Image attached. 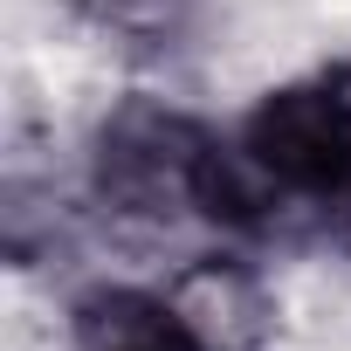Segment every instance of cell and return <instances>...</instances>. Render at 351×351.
<instances>
[{"mask_svg": "<svg viewBox=\"0 0 351 351\" xmlns=\"http://www.w3.org/2000/svg\"><path fill=\"white\" fill-rule=\"evenodd\" d=\"M97 21L131 42H172L186 28V0H97Z\"/></svg>", "mask_w": 351, "mask_h": 351, "instance_id": "obj_5", "label": "cell"}, {"mask_svg": "<svg viewBox=\"0 0 351 351\" xmlns=\"http://www.w3.org/2000/svg\"><path fill=\"white\" fill-rule=\"evenodd\" d=\"M172 303L186 310V324L200 330L207 351H241V344H255V337L269 330V296H262V282H255L248 269H234V262H200V269H186L180 282H172Z\"/></svg>", "mask_w": 351, "mask_h": 351, "instance_id": "obj_4", "label": "cell"}, {"mask_svg": "<svg viewBox=\"0 0 351 351\" xmlns=\"http://www.w3.org/2000/svg\"><path fill=\"white\" fill-rule=\"evenodd\" d=\"M221 152L228 145L200 117L152 104V97H131L97 131V193H104V207L138 214V221H180V214L207 221Z\"/></svg>", "mask_w": 351, "mask_h": 351, "instance_id": "obj_1", "label": "cell"}, {"mask_svg": "<svg viewBox=\"0 0 351 351\" xmlns=\"http://www.w3.org/2000/svg\"><path fill=\"white\" fill-rule=\"evenodd\" d=\"M69 344L76 351H207L200 330L186 324V310L172 303V289H90L69 303Z\"/></svg>", "mask_w": 351, "mask_h": 351, "instance_id": "obj_3", "label": "cell"}, {"mask_svg": "<svg viewBox=\"0 0 351 351\" xmlns=\"http://www.w3.org/2000/svg\"><path fill=\"white\" fill-rule=\"evenodd\" d=\"M330 83H337V90H344V97H351V69H337V76H330Z\"/></svg>", "mask_w": 351, "mask_h": 351, "instance_id": "obj_7", "label": "cell"}, {"mask_svg": "<svg viewBox=\"0 0 351 351\" xmlns=\"http://www.w3.org/2000/svg\"><path fill=\"white\" fill-rule=\"evenodd\" d=\"M234 145L289 207L330 214L337 200H351V97L330 76L262 97Z\"/></svg>", "mask_w": 351, "mask_h": 351, "instance_id": "obj_2", "label": "cell"}, {"mask_svg": "<svg viewBox=\"0 0 351 351\" xmlns=\"http://www.w3.org/2000/svg\"><path fill=\"white\" fill-rule=\"evenodd\" d=\"M324 228H330V241H337V248L351 255V200H337V207L324 214Z\"/></svg>", "mask_w": 351, "mask_h": 351, "instance_id": "obj_6", "label": "cell"}]
</instances>
